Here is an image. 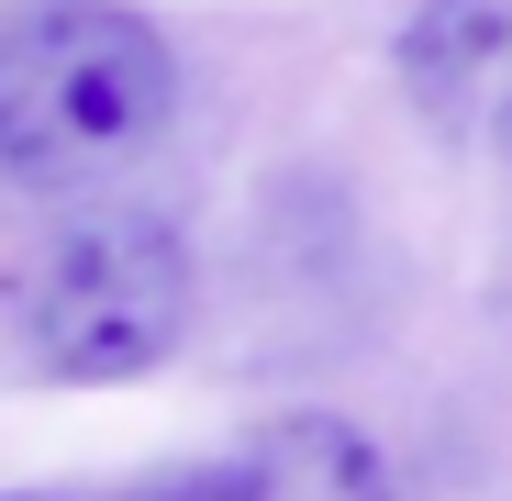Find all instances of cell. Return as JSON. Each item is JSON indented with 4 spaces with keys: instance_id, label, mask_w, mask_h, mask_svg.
I'll list each match as a JSON object with an SVG mask.
<instances>
[{
    "instance_id": "obj_1",
    "label": "cell",
    "mask_w": 512,
    "mask_h": 501,
    "mask_svg": "<svg viewBox=\"0 0 512 501\" xmlns=\"http://www.w3.org/2000/svg\"><path fill=\"white\" fill-rule=\"evenodd\" d=\"M179 112V56L134 0H0V179L112 190Z\"/></svg>"
},
{
    "instance_id": "obj_2",
    "label": "cell",
    "mask_w": 512,
    "mask_h": 501,
    "mask_svg": "<svg viewBox=\"0 0 512 501\" xmlns=\"http://www.w3.org/2000/svg\"><path fill=\"white\" fill-rule=\"evenodd\" d=\"M201 312V257L190 234L145 201H90L45 234V257L23 268V357L67 390L156 379L190 346Z\"/></svg>"
},
{
    "instance_id": "obj_3",
    "label": "cell",
    "mask_w": 512,
    "mask_h": 501,
    "mask_svg": "<svg viewBox=\"0 0 512 501\" xmlns=\"http://www.w3.org/2000/svg\"><path fill=\"white\" fill-rule=\"evenodd\" d=\"M390 67L435 134H479L512 156V0H423L390 34Z\"/></svg>"
},
{
    "instance_id": "obj_4",
    "label": "cell",
    "mask_w": 512,
    "mask_h": 501,
    "mask_svg": "<svg viewBox=\"0 0 512 501\" xmlns=\"http://www.w3.org/2000/svg\"><path fill=\"white\" fill-rule=\"evenodd\" d=\"M167 501H390V457L346 424V412H279L245 446L167 468Z\"/></svg>"
},
{
    "instance_id": "obj_5",
    "label": "cell",
    "mask_w": 512,
    "mask_h": 501,
    "mask_svg": "<svg viewBox=\"0 0 512 501\" xmlns=\"http://www.w3.org/2000/svg\"><path fill=\"white\" fill-rule=\"evenodd\" d=\"M112 501H167V490H156V479H145V490H112Z\"/></svg>"
}]
</instances>
